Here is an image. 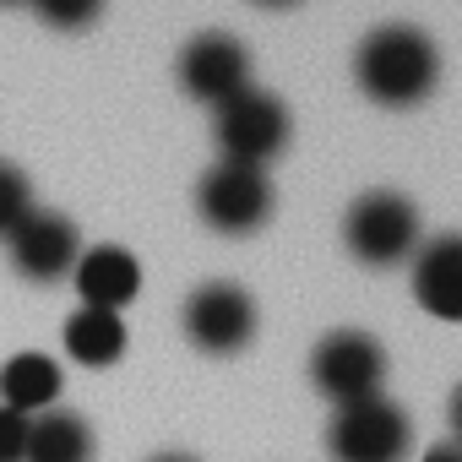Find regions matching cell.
Returning a JSON list of instances; mask_svg holds the SVG:
<instances>
[{
	"instance_id": "obj_21",
	"label": "cell",
	"mask_w": 462,
	"mask_h": 462,
	"mask_svg": "<svg viewBox=\"0 0 462 462\" xmlns=\"http://www.w3.org/2000/svg\"><path fill=\"white\" fill-rule=\"evenodd\" d=\"M0 6H17V0H0Z\"/></svg>"
},
{
	"instance_id": "obj_16",
	"label": "cell",
	"mask_w": 462,
	"mask_h": 462,
	"mask_svg": "<svg viewBox=\"0 0 462 462\" xmlns=\"http://www.w3.org/2000/svg\"><path fill=\"white\" fill-rule=\"evenodd\" d=\"M28 6H33L39 23H50V28H60V33H77V28H88V23H98L104 0H28Z\"/></svg>"
},
{
	"instance_id": "obj_1",
	"label": "cell",
	"mask_w": 462,
	"mask_h": 462,
	"mask_svg": "<svg viewBox=\"0 0 462 462\" xmlns=\"http://www.w3.org/2000/svg\"><path fill=\"white\" fill-rule=\"evenodd\" d=\"M354 77L365 88V98L386 104V109H408V104H424L440 82V50L424 28H408V23H386L375 28L359 55H354Z\"/></svg>"
},
{
	"instance_id": "obj_15",
	"label": "cell",
	"mask_w": 462,
	"mask_h": 462,
	"mask_svg": "<svg viewBox=\"0 0 462 462\" xmlns=\"http://www.w3.org/2000/svg\"><path fill=\"white\" fill-rule=\"evenodd\" d=\"M33 212V190H28V174L17 163H0V235H12V228Z\"/></svg>"
},
{
	"instance_id": "obj_5",
	"label": "cell",
	"mask_w": 462,
	"mask_h": 462,
	"mask_svg": "<svg viewBox=\"0 0 462 462\" xmlns=\"http://www.w3.org/2000/svg\"><path fill=\"white\" fill-rule=\"evenodd\" d=\"M201 217L217 228V235H256L273 212V185L256 163H235L223 158L217 169H207L201 190H196Z\"/></svg>"
},
{
	"instance_id": "obj_10",
	"label": "cell",
	"mask_w": 462,
	"mask_h": 462,
	"mask_svg": "<svg viewBox=\"0 0 462 462\" xmlns=\"http://www.w3.org/2000/svg\"><path fill=\"white\" fill-rule=\"evenodd\" d=\"M77 294L88 310H125L136 294H142V267L131 251L120 245H93L77 256Z\"/></svg>"
},
{
	"instance_id": "obj_14",
	"label": "cell",
	"mask_w": 462,
	"mask_h": 462,
	"mask_svg": "<svg viewBox=\"0 0 462 462\" xmlns=\"http://www.w3.org/2000/svg\"><path fill=\"white\" fill-rule=\"evenodd\" d=\"M66 354L77 359V365H88V370H104V365H115L120 354H125V321L115 316V310H77L71 321H66Z\"/></svg>"
},
{
	"instance_id": "obj_3",
	"label": "cell",
	"mask_w": 462,
	"mask_h": 462,
	"mask_svg": "<svg viewBox=\"0 0 462 462\" xmlns=\"http://www.w3.org/2000/svg\"><path fill=\"white\" fill-rule=\"evenodd\" d=\"M343 240L365 267H397L419 245V207L397 190H370L348 207Z\"/></svg>"
},
{
	"instance_id": "obj_6",
	"label": "cell",
	"mask_w": 462,
	"mask_h": 462,
	"mask_svg": "<svg viewBox=\"0 0 462 462\" xmlns=\"http://www.w3.org/2000/svg\"><path fill=\"white\" fill-rule=\"evenodd\" d=\"M310 375H316L321 397H332L337 408L343 402H359V397H375L381 392V375H386V348L370 332H332V337L316 343Z\"/></svg>"
},
{
	"instance_id": "obj_9",
	"label": "cell",
	"mask_w": 462,
	"mask_h": 462,
	"mask_svg": "<svg viewBox=\"0 0 462 462\" xmlns=\"http://www.w3.org/2000/svg\"><path fill=\"white\" fill-rule=\"evenodd\" d=\"M6 240H12V262H17V273L33 278V283H55V278H66V273L77 267V256H82L77 223L60 217V212H28Z\"/></svg>"
},
{
	"instance_id": "obj_11",
	"label": "cell",
	"mask_w": 462,
	"mask_h": 462,
	"mask_svg": "<svg viewBox=\"0 0 462 462\" xmlns=\"http://www.w3.org/2000/svg\"><path fill=\"white\" fill-rule=\"evenodd\" d=\"M413 294L430 316L440 321H462V240L446 235L435 245L419 251L413 262Z\"/></svg>"
},
{
	"instance_id": "obj_8",
	"label": "cell",
	"mask_w": 462,
	"mask_h": 462,
	"mask_svg": "<svg viewBox=\"0 0 462 462\" xmlns=\"http://www.w3.org/2000/svg\"><path fill=\"white\" fill-rule=\"evenodd\" d=\"M185 337L207 354H235L256 337V300L235 283H207L185 300Z\"/></svg>"
},
{
	"instance_id": "obj_13",
	"label": "cell",
	"mask_w": 462,
	"mask_h": 462,
	"mask_svg": "<svg viewBox=\"0 0 462 462\" xmlns=\"http://www.w3.org/2000/svg\"><path fill=\"white\" fill-rule=\"evenodd\" d=\"M60 397V365L50 354H17L6 359V370H0V408H12V413H44L55 408Z\"/></svg>"
},
{
	"instance_id": "obj_17",
	"label": "cell",
	"mask_w": 462,
	"mask_h": 462,
	"mask_svg": "<svg viewBox=\"0 0 462 462\" xmlns=\"http://www.w3.org/2000/svg\"><path fill=\"white\" fill-rule=\"evenodd\" d=\"M23 446H28V419L0 408V462H23Z\"/></svg>"
},
{
	"instance_id": "obj_18",
	"label": "cell",
	"mask_w": 462,
	"mask_h": 462,
	"mask_svg": "<svg viewBox=\"0 0 462 462\" xmlns=\"http://www.w3.org/2000/svg\"><path fill=\"white\" fill-rule=\"evenodd\" d=\"M424 462H462V451H457V446H435Z\"/></svg>"
},
{
	"instance_id": "obj_20",
	"label": "cell",
	"mask_w": 462,
	"mask_h": 462,
	"mask_svg": "<svg viewBox=\"0 0 462 462\" xmlns=\"http://www.w3.org/2000/svg\"><path fill=\"white\" fill-rule=\"evenodd\" d=\"M158 462H190V457H158Z\"/></svg>"
},
{
	"instance_id": "obj_7",
	"label": "cell",
	"mask_w": 462,
	"mask_h": 462,
	"mask_svg": "<svg viewBox=\"0 0 462 462\" xmlns=\"http://www.w3.org/2000/svg\"><path fill=\"white\" fill-rule=\"evenodd\" d=\"M180 88L201 104H223L251 88V50L235 33H196L180 50Z\"/></svg>"
},
{
	"instance_id": "obj_19",
	"label": "cell",
	"mask_w": 462,
	"mask_h": 462,
	"mask_svg": "<svg viewBox=\"0 0 462 462\" xmlns=\"http://www.w3.org/2000/svg\"><path fill=\"white\" fill-rule=\"evenodd\" d=\"M256 6H267V12H283V6H300V0H256Z\"/></svg>"
},
{
	"instance_id": "obj_2",
	"label": "cell",
	"mask_w": 462,
	"mask_h": 462,
	"mask_svg": "<svg viewBox=\"0 0 462 462\" xmlns=\"http://www.w3.org/2000/svg\"><path fill=\"white\" fill-rule=\"evenodd\" d=\"M408 446H413L408 413L397 402H386L381 392L359 397V402H343L332 430H327L332 462H402Z\"/></svg>"
},
{
	"instance_id": "obj_4",
	"label": "cell",
	"mask_w": 462,
	"mask_h": 462,
	"mask_svg": "<svg viewBox=\"0 0 462 462\" xmlns=\"http://www.w3.org/2000/svg\"><path fill=\"white\" fill-rule=\"evenodd\" d=\"M217 147H223V158L262 169L267 158H278L289 147V109L262 88L223 98L217 104Z\"/></svg>"
},
{
	"instance_id": "obj_12",
	"label": "cell",
	"mask_w": 462,
	"mask_h": 462,
	"mask_svg": "<svg viewBox=\"0 0 462 462\" xmlns=\"http://www.w3.org/2000/svg\"><path fill=\"white\" fill-rule=\"evenodd\" d=\"M23 462H93V430L82 413L44 408L28 419V446Z\"/></svg>"
}]
</instances>
